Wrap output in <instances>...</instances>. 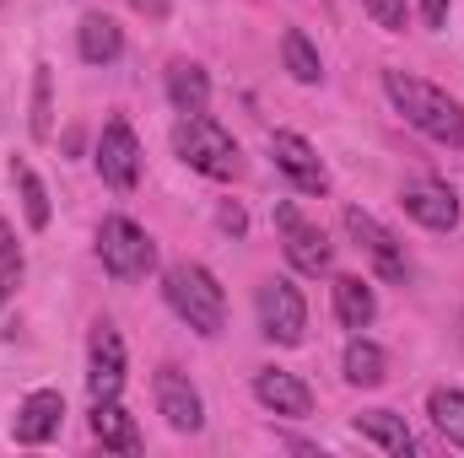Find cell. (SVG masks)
I'll return each mask as SVG.
<instances>
[{"mask_svg": "<svg viewBox=\"0 0 464 458\" xmlns=\"http://www.w3.org/2000/svg\"><path fill=\"white\" fill-rule=\"evenodd\" d=\"M341 222H346L351 243L372 259V270H378L383 281H405V275H411V259H405L400 237H394L389 227H378V222H372L367 211H356V205H346V216H341Z\"/></svg>", "mask_w": 464, "mask_h": 458, "instance_id": "52a82bcc", "label": "cell"}, {"mask_svg": "<svg viewBox=\"0 0 464 458\" xmlns=\"http://www.w3.org/2000/svg\"><path fill=\"white\" fill-rule=\"evenodd\" d=\"M281 65H286V76L303 81V87H314V81L324 76V60H319L314 38H308L303 27H286V38H281Z\"/></svg>", "mask_w": 464, "mask_h": 458, "instance_id": "44dd1931", "label": "cell"}, {"mask_svg": "<svg viewBox=\"0 0 464 458\" xmlns=\"http://www.w3.org/2000/svg\"><path fill=\"white\" fill-rule=\"evenodd\" d=\"M151 394H157V415L173 426V432H200L206 426V405H200V388L179 372V367H157L151 377Z\"/></svg>", "mask_w": 464, "mask_h": 458, "instance_id": "8992f818", "label": "cell"}, {"mask_svg": "<svg viewBox=\"0 0 464 458\" xmlns=\"http://www.w3.org/2000/svg\"><path fill=\"white\" fill-rule=\"evenodd\" d=\"M427 415L454 448H464V388H432L427 394Z\"/></svg>", "mask_w": 464, "mask_h": 458, "instance_id": "603a6c76", "label": "cell"}, {"mask_svg": "<svg viewBox=\"0 0 464 458\" xmlns=\"http://www.w3.org/2000/svg\"><path fill=\"white\" fill-rule=\"evenodd\" d=\"M11 184H16V195H22V216H27V227L44 232L49 227V189H44V178L33 173V162H11Z\"/></svg>", "mask_w": 464, "mask_h": 458, "instance_id": "7402d4cb", "label": "cell"}, {"mask_svg": "<svg viewBox=\"0 0 464 458\" xmlns=\"http://www.w3.org/2000/svg\"><path fill=\"white\" fill-rule=\"evenodd\" d=\"M130 5H135V11H140V16H151V22H162V16H168V5H173V0H130Z\"/></svg>", "mask_w": 464, "mask_h": 458, "instance_id": "f1b7e54d", "label": "cell"}, {"mask_svg": "<svg viewBox=\"0 0 464 458\" xmlns=\"http://www.w3.org/2000/svg\"><path fill=\"white\" fill-rule=\"evenodd\" d=\"M98 259H103V270L114 281H140L157 264V243L130 216H103L98 222Z\"/></svg>", "mask_w": 464, "mask_h": 458, "instance_id": "277c9868", "label": "cell"}, {"mask_svg": "<svg viewBox=\"0 0 464 458\" xmlns=\"http://www.w3.org/2000/svg\"><path fill=\"white\" fill-rule=\"evenodd\" d=\"M383 92L405 114V124H416L427 140L464 146V109H459V98H449L443 87H432L421 76H405V71H383Z\"/></svg>", "mask_w": 464, "mask_h": 458, "instance_id": "6da1fadb", "label": "cell"}, {"mask_svg": "<svg viewBox=\"0 0 464 458\" xmlns=\"http://www.w3.org/2000/svg\"><path fill=\"white\" fill-rule=\"evenodd\" d=\"M92 162H98L103 184H114L119 195H130V189L140 184V140H135V129H130L124 119H109V124H103Z\"/></svg>", "mask_w": 464, "mask_h": 458, "instance_id": "ba28073f", "label": "cell"}, {"mask_svg": "<svg viewBox=\"0 0 464 458\" xmlns=\"http://www.w3.org/2000/svg\"><path fill=\"white\" fill-rule=\"evenodd\" d=\"M443 22H449V0H421V27H432V33H438Z\"/></svg>", "mask_w": 464, "mask_h": 458, "instance_id": "83f0119b", "label": "cell"}, {"mask_svg": "<svg viewBox=\"0 0 464 458\" xmlns=\"http://www.w3.org/2000/svg\"><path fill=\"white\" fill-rule=\"evenodd\" d=\"M351 432H356L362 443L383 448L389 458H411V453H416V437H411L405 415H394V410H362V415L351 421Z\"/></svg>", "mask_w": 464, "mask_h": 458, "instance_id": "9a60e30c", "label": "cell"}, {"mask_svg": "<svg viewBox=\"0 0 464 458\" xmlns=\"http://www.w3.org/2000/svg\"><path fill=\"white\" fill-rule=\"evenodd\" d=\"M217 227H222V232H232V237H243V227H248L243 205H222V211H217Z\"/></svg>", "mask_w": 464, "mask_h": 458, "instance_id": "4316f807", "label": "cell"}, {"mask_svg": "<svg viewBox=\"0 0 464 458\" xmlns=\"http://www.w3.org/2000/svg\"><path fill=\"white\" fill-rule=\"evenodd\" d=\"M60 421H65V394H60V388H33V394L16 405L11 437H16L22 448H38V443H49V437L60 432Z\"/></svg>", "mask_w": 464, "mask_h": 458, "instance_id": "5bb4252c", "label": "cell"}, {"mask_svg": "<svg viewBox=\"0 0 464 458\" xmlns=\"http://www.w3.org/2000/svg\"><path fill=\"white\" fill-rule=\"evenodd\" d=\"M341 367H346V383H351V388H378V383L389 377V356H383V345H372L362 329L351 335Z\"/></svg>", "mask_w": 464, "mask_h": 458, "instance_id": "ffe728a7", "label": "cell"}, {"mask_svg": "<svg viewBox=\"0 0 464 458\" xmlns=\"http://www.w3.org/2000/svg\"><path fill=\"white\" fill-rule=\"evenodd\" d=\"M276 227L286 232V264L297 275H324L330 270V237L319 227H308L292 205H276Z\"/></svg>", "mask_w": 464, "mask_h": 458, "instance_id": "4fadbf2b", "label": "cell"}, {"mask_svg": "<svg viewBox=\"0 0 464 458\" xmlns=\"http://www.w3.org/2000/svg\"><path fill=\"white\" fill-rule=\"evenodd\" d=\"M254 313H259V335L270 345H303L308 335V302L286 275H270L254 291Z\"/></svg>", "mask_w": 464, "mask_h": 458, "instance_id": "5b68a950", "label": "cell"}, {"mask_svg": "<svg viewBox=\"0 0 464 458\" xmlns=\"http://www.w3.org/2000/svg\"><path fill=\"white\" fill-rule=\"evenodd\" d=\"M168 103H173V114H206L211 109V76L195 60H173L168 65Z\"/></svg>", "mask_w": 464, "mask_h": 458, "instance_id": "e0dca14e", "label": "cell"}, {"mask_svg": "<svg viewBox=\"0 0 464 458\" xmlns=\"http://www.w3.org/2000/svg\"><path fill=\"white\" fill-rule=\"evenodd\" d=\"M162 297H168V308L195 329V335H222L227 329V291L217 286V275L206 270V264H173L168 275H162Z\"/></svg>", "mask_w": 464, "mask_h": 458, "instance_id": "7a4b0ae2", "label": "cell"}, {"mask_svg": "<svg viewBox=\"0 0 464 458\" xmlns=\"http://www.w3.org/2000/svg\"><path fill=\"white\" fill-rule=\"evenodd\" d=\"M270 157H276V167L292 178V189H297V195H324V189H330V173H324L319 151H314L303 135L276 129V135H270Z\"/></svg>", "mask_w": 464, "mask_h": 458, "instance_id": "30bf717a", "label": "cell"}, {"mask_svg": "<svg viewBox=\"0 0 464 458\" xmlns=\"http://www.w3.org/2000/svg\"><path fill=\"white\" fill-rule=\"evenodd\" d=\"M119 388H124V340L114 324H98L87 345V394L92 405H103V399H119Z\"/></svg>", "mask_w": 464, "mask_h": 458, "instance_id": "8fae6325", "label": "cell"}, {"mask_svg": "<svg viewBox=\"0 0 464 458\" xmlns=\"http://www.w3.org/2000/svg\"><path fill=\"white\" fill-rule=\"evenodd\" d=\"M400 205L411 222H421L427 232H454L459 227V195L443 178H416L400 189Z\"/></svg>", "mask_w": 464, "mask_h": 458, "instance_id": "9c48e42d", "label": "cell"}, {"mask_svg": "<svg viewBox=\"0 0 464 458\" xmlns=\"http://www.w3.org/2000/svg\"><path fill=\"white\" fill-rule=\"evenodd\" d=\"M54 76H49V65H38L33 71V119H27V129H33V140H49V129H54Z\"/></svg>", "mask_w": 464, "mask_h": 458, "instance_id": "cb8c5ba5", "label": "cell"}, {"mask_svg": "<svg viewBox=\"0 0 464 458\" xmlns=\"http://www.w3.org/2000/svg\"><path fill=\"white\" fill-rule=\"evenodd\" d=\"M362 11L372 16V27H383V33H405V0H362Z\"/></svg>", "mask_w": 464, "mask_h": 458, "instance_id": "484cf974", "label": "cell"}, {"mask_svg": "<svg viewBox=\"0 0 464 458\" xmlns=\"http://www.w3.org/2000/svg\"><path fill=\"white\" fill-rule=\"evenodd\" d=\"M173 151H179L195 173H206V178H217V184H227V178L243 173L237 140H232L211 114H179V124H173Z\"/></svg>", "mask_w": 464, "mask_h": 458, "instance_id": "3957f363", "label": "cell"}, {"mask_svg": "<svg viewBox=\"0 0 464 458\" xmlns=\"http://www.w3.org/2000/svg\"><path fill=\"white\" fill-rule=\"evenodd\" d=\"M254 399H259L270 415H286V421H308V415H314V388H308L297 372H281V367L254 372Z\"/></svg>", "mask_w": 464, "mask_h": 458, "instance_id": "7c38bea8", "label": "cell"}, {"mask_svg": "<svg viewBox=\"0 0 464 458\" xmlns=\"http://www.w3.org/2000/svg\"><path fill=\"white\" fill-rule=\"evenodd\" d=\"M0 302H5V286H0Z\"/></svg>", "mask_w": 464, "mask_h": 458, "instance_id": "f546056e", "label": "cell"}, {"mask_svg": "<svg viewBox=\"0 0 464 458\" xmlns=\"http://www.w3.org/2000/svg\"><path fill=\"white\" fill-rule=\"evenodd\" d=\"M76 54L87 65H114L119 54H124V27L109 11H87L82 27H76Z\"/></svg>", "mask_w": 464, "mask_h": 458, "instance_id": "2e32d148", "label": "cell"}, {"mask_svg": "<svg viewBox=\"0 0 464 458\" xmlns=\"http://www.w3.org/2000/svg\"><path fill=\"white\" fill-rule=\"evenodd\" d=\"M22 281V248H16V232H11V222H0V286L11 291Z\"/></svg>", "mask_w": 464, "mask_h": 458, "instance_id": "d4e9b609", "label": "cell"}, {"mask_svg": "<svg viewBox=\"0 0 464 458\" xmlns=\"http://www.w3.org/2000/svg\"><path fill=\"white\" fill-rule=\"evenodd\" d=\"M330 297H335V319H341L346 329H367V324L378 319V297H372V286H367L362 275H335Z\"/></svg>", "mask_w": 464, "mask_h": 458, "instance_id": "ac0fdd59", "label": "cell"}, {"mask_svg": "<svg viewBox=\"0 0 464 458\" xmlns=\"http://www.w3.org/2000/svg\"><path fill=\"white\" fill-rule=\"evenodd\" d=\"M92 437L114 453H140V432H135V415L119 405V399H103L92 405Z\"/></svg>", "mask_w": 464, "mask_h": 458, "instance_id": "d6986e66", "label": "cell"}]
</instances>
